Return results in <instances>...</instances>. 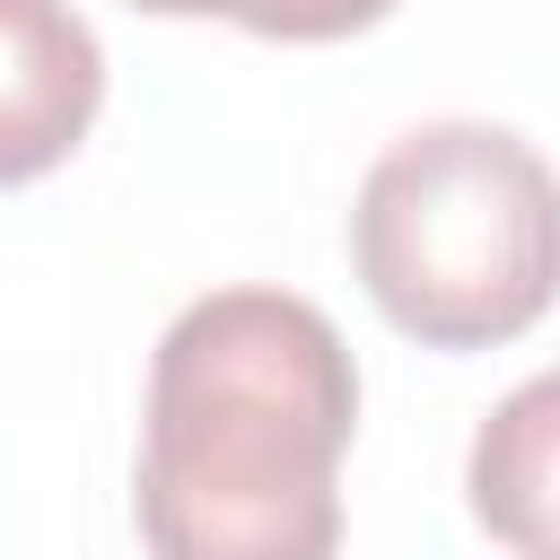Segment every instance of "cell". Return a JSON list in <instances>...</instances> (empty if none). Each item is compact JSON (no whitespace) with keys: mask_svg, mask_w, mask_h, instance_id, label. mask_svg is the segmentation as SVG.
Here are the masks:
<instances>
[{"mask_svg":"<svg viewBox=\"0 0 560 560\" xmlns=\"http://www.w3.org/2000/svg\"><path fill=\"white\" fill-rule=\"evenodd\" d=\"M359 368L289 289L192 298L149 359L131 516L149 560H332Z\"/></svg>","mask_w":560,"mask_h":560,"instance_id":"1","label":"cell"},{"mask_svg":"<svg viewBox=\"0 0 560 560\" xmlns=\"http://www.w3.org/2000/svg\"><path fill=\"white\" fill-rule=\"evenodd\" d=\"M350 262L420 350L516 341L560 298V175L508 122H420L368 166Z\"/></svg>","mask_w":560,"mask_h":560,"instance_id":"2","label":"cell"},{"mask_svg":"<svg viewBox=\"0 0 560 560\" xmlns=\"http://www.w3.org/2000/svg\"><path fill=\"white\" fill-rule=\"evenodd\" d=\"M472 516L516 560H560V368L525 376L481 429L464 464Z\"/></svg>","mask_w":560,"mask_h":560,"instance_id":"3","label":"cell"},{"mask_svg":"<svg viewBox=\"0 0 560 560\" xmlns=\"http://www.w3.org/2000/svg\"><path fill=\"white\" fill-rule=\"evenodd\" d=\"M9 18V184L44 175L61 149H79L96 96H105V61L96 35L61 9V0H0Z\"/></svg>","mask_w":560,"mask_h":560,"instance_id":"4","label":"cell"},{"mask_svg":"<svg viewBox=\"0 0 560 560\" xmlns=\"http://www.w3.org/2000/svg\"><path fill=\"white\" fill-rule=\"evenodd\" d=\"M376 18H394V0H236V26L271 35V44H332Z\"/></svg>","mask_w":560,"mask_h":560,"instance_id":"5","label":"cell"},{"mask_svg":"<svg viewBox=\"0 0 560 560\" xmlns=\"http://www.w3.org/2000/svg\"><path fill=\"white\" fill-rule=\"evenodd\" d=\"M131 9H158V18H236V0H131Z\"/></svg>","mask_w":560,"mask_h":560,"instance_id":"6","label":"cell"}]
</instances>
